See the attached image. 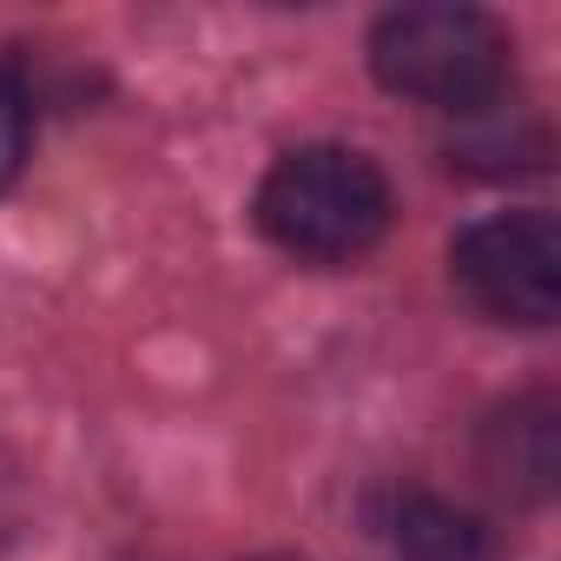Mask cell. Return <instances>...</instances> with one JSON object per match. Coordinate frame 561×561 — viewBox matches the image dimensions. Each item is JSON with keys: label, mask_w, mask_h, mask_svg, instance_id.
Returning <instances> with one entry per match:
<instances>
[{"label": "cell", "mask_w": 561, "mask_h": 561, "mask_svg": "<svg viewBox=\"0 0 561 561\" xmlns=\"http://www.w3.org/2000/svg\"><path fill=\"white\" fill-rule=\"evenodd\" d=\"M377 528L403 561H482V522L430 489H390L377 502Z\"/></svg>", "instance_id": "4"}, {"label": "cell", "mask_w": 561, "mask_h": 561, "mask_svg": "<svg viewBox=\"0 0 561 561\" xmlns=\"http://www.w3.org/2000/svg\"><path fill=\"white\" fill-rule=\"evenodd\" d=\"M561 469V423L548 397L508 403V416L489 423V476L508 495H548Z\"/></svg>", "instance_id": "5"}, {"label": "cell", "mask_w": 561, "mask_h": 561, "mask_svg": "<svg viewBox=\"0 0 561 561\" xmlns=\"http://www.w3.org/2000/svg\"><path fill=\"white\" fill-rule=\"evenodd\" d=\"M370 73L403 100L469 119L502 100L515 73V47L502 21H489L482 8L430 0V8H397L370 27Z\"/></svg>", "instance_id": "2"}, {"label": "cell", "mask_w": 561, "mask_h": 561, "mask_svg": "<svg viewBox=\"0 0 561 561\" xmlns=\"http://www.w3.org/2000/svg\"><path fill=\"white\" fill-rule=\"evenodd\" d=\"M257 231L298 264H357L390 231V179L357 146H298L257 185Z\"/></svg>", "instance_id": "1"}, {"label": "cell", "mask_w": 561, "mask_h": 561, "mask_svg": "<svg viewBox=\"0 0 561 561\" xmlns=\"http://www.w3.org/2000/svg\"><path fill=\"white\" fill-rule=\"evenodd\" d=\"M456 291L495 324H554L561 311V225L548 211H502L449 244Z\"/></svg>", "instance_id": "3"}, {"label": "cell", "mask_w": 561, "mask_h": 561, "mask_svg": "<svg viewBox=\"0 0 561 561\" xmlns=\"http://www.w3.org/2000/svg\"><path fill=\"white\" fill-rule=\"evenodd\" d=\"M27 146H34V93H27L21 60H0V192L21 179Z\"/></svg>", "instance_id": "6"}]
</instances>
